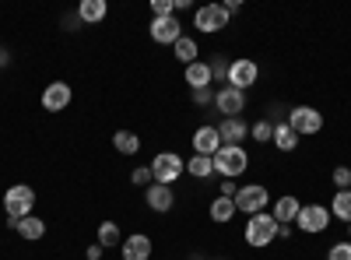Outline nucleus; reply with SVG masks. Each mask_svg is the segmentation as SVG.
Segmentation results:
<instances>
[{
  "mask_svg": "<svg viewBox=\"0 0 351 260\" xmlns=\"http://www.w3.org/2000/svg\"><path fill=\"white\" fill-rule=\"evenodd\" d=\"M211 162H215V172H221L225 180H236V176H243V172H246L250 155H246L243 144H221Z\"/></svg>",
  "mask_w": 351,
  "mask_h": 260,
  "instance_id": "obj_1",
  "label": "nucleus"
},
{
  "mask_svg": "<svg viewBox=\"0 0 351 260\" xmlns=\"http://www.w3.org/2000/svg\"><path fill=\"white\" fill-rule=\"evenodd\" d=\"M4 211H8L11 222L28 218V215L36 211V190L28 187V183H14V187H8V193H4Z\"/></svg>",
  "mask_w": 351,
  "mask_h": 260,
  "instance_id": "obj_2",
  "label": "nucleus"
},
{
  "mask_svg": "<svg viewBox=\"0 0 351 260\" xmlns=\"http://www.w3.org/2000/svg\"><path fill=\"white\" fill-rule=\"evenodd\" d=\"M243 236H246V243H250L253 250H263L267 243H274V239H278V222H274V215H267V211L250 215Z\"/></svg>",
  "mask_w": 351,
  "mask_h": 260,
  "instance_id": "obj_3",
  "label": "nucleus"
},
{
  "mask_svg": "<svg viewBox=\"0 0 351 260\" xmlns=\"http://www.w3.org/2000/svg\"><path fill=\"white\" fill-rule=\"evenodd\" d=\"M183 172H186V162L176 155V152H158L152 158V180L162 183V187H172L176 180L183 176Z\"/></svg>",
  "mask_w": 351,
  "mask_h": 260,
  "instance_id": "obj_4",
  "label": "nucleus"
},
{
  "mask_svg": "<svg viewBox=\"0 0 351 260\" xmlns=\"http://www.w3.org/2000/svg\"><path fill=\"white\" fill-rule=\"evenodd\" d=\"M288 127L295 130L299 137L302 134H319V130H324V113L313 109V106H295L288 113Z\"/></svg>",
  "mask_w": 351,
  "mask_h": 260,
  "instance_id": "obj_5",
  "label": "nucleus"
},
{
  "mask_svg": "<svg viewBox=\"0 0 351 260\" xmlns=\"http://www.w3.org/2000/svg\"><path fill=\"white\" fill-rule=\"evenodd\" d=\"M193 25L200 28L204 36L221 32V28L228 25V11H225V4H204V8H197V11H193Z\"/></svg>",
  "mask_w": 351,
  "mask_h": 260,
  "instance_id": "obj_6",
  "label": "nucleus"
},
{
  "mask_svg": "<svg viewBox=\"0 0 351 260\" xmlns=\"http://www.w3.org/2000/svg\"><path fill=\"white\" fill-rule=\"evenodd\" d=\"M267 200H271L267 187L246 183V187H239V193H236V211H243V215H260L263 208H267Z\"/></svg>",
  "mask_w": 351,
  "mask_h": 260,
  "instance_id": "obj_7",
  "label": "nucleus"
},
{
  "mask_svg": "<svg viewBox=\"0 0 351 260\" xmlns=\"http://www.w3.org/2000/svg\"><path fill=\"white\" fill-rule=\"evenodd\" d=\"M295 225L302 228V233H309V236L327 233V225H330V208H324V204H302Z\"/></svg>",
  "mask_w": 351,
  "mask_h": 260,
  "instance_id": "obj_8",
  "label": "nucleus"
},
{
  "mask_svg": "<svg viewBox=\"0 0 351 260\" xmlns=\"http://www.w3.org/2000/svg\"><path fill=\"white\" fill-rule=\"evenodd\" d=\"M256 78H260V67L250 60V56H239V60H232L228 64V88H239V92H246V88H253L256 84Z\"/></svg>",
  "mask_w": 351,
  "mask_h": 260,
  "instance_id": "obj_9",
  "label": "nucleus"
},
{
  "mask_svg": "<svg viewBox=\"0 0 351 260\" xmlns=\"http://www.w3.org/2000/svg\"><path fill=\"white\" fill-rule=\"evenodd\" d=\"M152 39L158 43V46H176L183 39V25H180V18L176 14H169V18H152Z\"/></svg>",
  "mask_w": 351,
  "mask_h": 260,
  "instance_id": "obj_10",
  "label": "nucleus"
},
{
  "mask_svg": "<svg viewBox=\"0 0 351 260\" xmlns=\"http://www.w3.org/2000/svg\"><path fill=\"white\" fill-rule=\"evenodd\" d=\"M71 99H74V92H71L67 81H49L46 92H43V109L46 113H64L71 106Z\"/></svg>",
  "mask_w": 351,
  "mask_h": 260,
  "instance_id": "obj_11",
  "label": "nucleus"
},
{
  "mask_svg": "<svg viewBox=\"0 0 351 260\" xmlns=\"http://www.w3.org/2000/svg\"><path fill=\"white\" fill-rule=\"evenodd\" d=\"M215 106H218V113H225V120L228 117H239V113L246 109V92H239V88H225L221 92H215Z\"/></svg>",
  "mask_w": 351,
  "mask_h": 260,
  "instance_id": "obj_12",
  "label": "nucleus"
},
{
  "mask_svg": "<svg viewBox=\"0 0 351 260\" xmlns=\"http://www.w3.org/2000/svg\"><path fill=\"white\" fill-rule=\"evenodd\" d=\"M120 253H123V260H152V239L144 233H134L120 243Z\"/></svg>",
  "mask_w": 351,
  "mask_h": 260,
  "instance_id": "obj_13",
  "label": "nucleus"
},
{
  "mask_svg": "<svg viewBox=\"0 0 351 260\" xmlns=\"http://www.w3.org/2000/svg\"><path fill=\"white\" fill-rule=\"evenodd\" d=\"M218 148H221L218 127H197V130H193V152H197V155L215 158V152H218Z\"/></svg>",
  "mask_w": 351,
  "mask_h": 260,
  "instance_id": "obj_14",
  "label": "nucleus"
},
{
  "mask_svg": "<svg viewBox=\"0 0 351 260\" xmlns=\"http://www.w3.org/2000/svg\"><path fill=\"white\" fill-rule=\"evenodd\" d=\"M144 200H148V208H152V211L165 215V211H172V204H176V193H172V187L152 183L148 190H144Z\"/></svg>",
  "mask_w": 351,
  "mask_h": 260,
  "instance_id": "obj_15",
  "label": "nucleus"
},
{
  "mask_svg": "<svg viewBox=\"0 0 351 260\" xmlns=\"http://www.w3.org/2000/svg\"><path fill=\"white\" fill-rule=\"evenodd\" d=\"M246 134H250V123H246L243 117H228V120L218 123L221 144H239V141H246Z\"/></svg>",
  "mask_w": 351,
  "mask_h": 260,
  "instance_id": "obj_16",
  "label": "nucleus"
},
{
  "mask_svg": "<svg viewBox=\"0 0 351 260\" xmlns=\"http://www.w3.org/2000/svg\"><path fill=\"white\" fill-rule=\"evenodd\" d=\"M299 197H291V193H285V197H278V204H274V222L278 225H295V218H299Z\"/></svg>",
  "mask_w": 351,
  "mask_h": 260,
  "instance_id": "obj_17",
  "label": "nucleus"
},
{
  "mask_svg": "<svg viewBox=\"0 0 351 260\" xmlns=\"http://www.w3.org/2000/svg\"><path fill=\"white\" fill-rule=\"evenodd\" d=\"M14 233H18L21 239H28V243H36V239L46 236V222H43L39 215H28V218L14 222Z\"/></svg>",
  "mask_w": 351,
  "mask_h": 260,
  "instance_id": "obj_18",
  "label": "nucleus"
},
{
  "mask_svg": "<svg viewBox=\"0 0 351 260\" xmlns=\"http://www.w3.org/2000/svg\"><path fill=\"white\" fill-rule=\"evenodd\" d=\"M106 14H109L106 0H81V8H77V18H81L84 25H99Z\"/></svg>",
  "mask_w": 351,
  "mask_h": 260,
  "instance_id": "obj_19",
  "label": "nucleus"
},
{
  "mask_svg": "<svg viewBox=\"0 0 351 260\" xmlns=\"http://www.w3.org/2000/svg\"><path fill=\"white\" fill-rule=\"evenodd\" d=\"M211 67L208 64H204V60H197V64H190L186 67V84H190V88L197 92V88H211Z\"/></svg>",
  "mask_w": 351,
  "mask_h": 260,
  "instance_id": "obj_20",
  "label": "nucleus"
},
{
  "mask_svg": "<svg viewBox=\"0 0 351 260\" xmlns=\"http://www.w3.org/2000/svg\"><path fill=\"white\" fill-rule=\"evenodd\" d=\"M208 215H211V222H218V225L232 222V218H236V200H232V197H215L211 208H208Z\"/></svg>",
  "mask_w": 351,
  "mask_h": 260,
  "instance_id": "obj_21",
  "label": "nucleus"
},
{
  "mask_svg": "<svg viewBox=\"0 0 351 260\" xmlns=\"http://www.w3.org/2000/svg\"><path fill=\"white\" fill-rule=\"evenodd\" d=\"M112 148L120 152V155H137L141 152V137L134 130H116L112 134Z\"/></svg>",
  "mask_w": 351,
  "mask_h": 260,
  "instance_id": "obj_22",
  "label": "nucleus"
},
{
  "mask_svg": "<svg viewBox=\"0 0 351 260\" xmlns=\"http://www.w3.org/2000/svg\"><path fill=\"white\" fill-rule=\"evenodd\" d=\"M271 141L278 144L281 152H295V148H299V134L291 130L288 123H274V137H271Z\"/></svg>",
  "mask_w": 351,
  "mask_h": 260,
  "instance_id": "obj_23",
  "label": "nucleus"
},
{
  "mask_svg": "<svg viewBox=\"0 0 351 260\" xmlns=\"http://www.w3.org/2000/svg\"><path fill=\"white\" fill-rule=\"evenodd\" d=\"M330 215L341 222H351V190H337L330 200Z\"/></svg>",
  "mask_w": 351,
  "mask_h": 260,
  "instance_id": "obj_24",
  "label": "nucleus"
},
{
  "mask_svg": "<svg viewBox=\"0 0 351 260\" xmlns=\"http://www.w3.org/2000/svg\"><path fill=\"white\" fill-rule=\"evenodd\" d=\"M120 243H123L120 225H116V222H102V225H99V246L109 250V246H120Z\"/></svg>",
  "mask_w": 351,
  "mask_h": 260,
  "instance_id": "obj_25",
  "label": "nucleus"
},
{
  "mask_svg": "<svg viewBox=\"0 0 351 260\" xmlns=\"http://www.w3.org/2000/svg\"><path fill=\"white\" fill-rule=\"evenodd\" d=\"M186 172H190V176H197V180H208L211 172H215V162H211L208 155H193V158L186 162Z\"/></svg>",
  "mask_w": 351,
  "mask_h": 260,
  "instance_id": "obj_26",
  "label": "nucleus"
},
{
  "mask_svg": "<svg viewBox=\"0 0 351 260\" xmlns=\"http://www.w3.org/2000/svg\"><path fill=\"white\" fill-rule=\"evenodd\" d=\"M197 56H200V53H197V43H193V39L183 36L180 43H176V60H180V64L190 67V64H197Z\"/></svg>",
  "mask_w": 351,
  "mask_h": 260,
  "instance_id": "obj_27",
  "label": "nucleus"
},
{
  "mask_svg": "<svg viewBox=\"0 0 351 260\" xmlns=\"http://www.w3.org/2000/svg\"><path fill=\"white\" fill-rule=\"evenodd\" d=\"M208 67H211V78L215 81H228V56H211V60H208Z\"/></svg>",
  "mask_w": 351,
  "mask_h": 260,
  "instance_id": "obj_28",
  "label": "nucleus"
},
{
  "mask_svg": "<svg viewBox=\"0 0 351 260\" xmlns=\"http://www.w3.org/2000/svg\"><path fill=\"white\" fill-rule=\"evenodd\" d=\"M250 134H253V141H271V137H274V123H271V120H256V123L250 127Z\"/></svg>",
  "mask_w": 351,
  "mask_h": 260,
  "instance_id": "obj_29",
  "label": "nucleus"
},
{
  "mask_svg": "<svg viewBox=\"0 0 351 260\" xmlns=\"http://www.w3.org/2000/svg\"><path fill=\"white\" fill-rule=\"evenodd\" d=\"M130 183L134 187H152V165H137L130 172Z\"/></svg>",
  "mask_w": 351,
  "mask_h": 260,
  "instance_id": "obj_30",
  "label": "nucleus"
},
{
  "mask_svg": "<svg viewBox=\"0 0 351 260\" xmlns=\"http://www.w3.org/2000/svg\"><path fill=\"white\" fill-rule=\"evenodd\" d=\"M152 14H155V18L176 14V0H152Z\"/></svg>",
  "mask_w": 351,
  "mask_h": 260,
  "instance_id": "obj_31",
  "label": "nucleus"
},
{
  "mask_svg": "<svg viewBox=\"0 0 351 260\" xmlns=\"http://www.w3.org/2000/svg\"><path fill=\"white\" fill-rule=\"evenodd\" d=\"M334 187L337 190H351V169L348 165H337L334 169Z\"/></svg>",
  "mask_w": 351,
  "mask_h": 260,
  "instance_id": "obj_32",
  "label": "nucleus"
},
{
  "mask_svg": "<svg viewBox=\"0 0 351 260\" xmlns=\"http://www.w3.org/2000/svg\"><path fill=\"white\" fill-rule=\"evenodd\" d=\"M327 260H351V243H334Z\"/></svg>",
  "mask_w": 351,
  "mask_h": 260,
  "instance_id": "obj_33",
  "label": "nucleus"
},
{
  "mask_svg": "<svg viewBox=\"0 0 351 260\" xmlns=\"http://www.w3.org/2000/svg\"><path fill=\"white\" fill-rule=\"evenodd\" d=\"M193 102H197V106H211V102H215V92H211V88H197V92H193Z\"/></svg>",
  "mask_w": 351,
  "mask_h": 260,
  "instance_id": "obj_34",
  "label": "nucleus"
},
{
  "mask_svg": "<svg viewBox=\"0 0 351 260\" xmlns=\"http://www.w3.org/2000/svg\"><path fill=\"white\" fill-rule=\"evenodd\" d=\"M236 193H239L236 180H225V183H221V197H232V200H236Z\"/></svg>",
  "mask_w": 351,
  "mask_h": 260,
  "instance_id": "obj_35",
  "label": "nucleus"
},
{
  "mask_svg": "<svg viewBox=\"0 0 351 260\" xmlns=\"http://www.w3.org/2000/svg\"><path fill=\"white\" fill-rule=\"evenodd\" d=\"M102 253H106V250H102L99 243H92V246L84 250V257H88V260H102Z\"/></svg>",
  "mask_w": 351,
  "mask_h": 260,
  "instance_id": "obj_36",
  "label": "nucleus"
},
{
  "mask_svg": "<svg viewBox=\"0 0 351 260\" xmlns=\"http://www.w3.org/2000/svg\"><path fill=\"white\" fill-rule=\"evenodd\" d=\"M64 25H67V28H71V32H74V28H81L84 21H81V18H77V11H74V14H67V18H64Z\"/></svg>",
  "mask_w": 351,
  "mask_h": 260,
  "instance_id": "obj_37",
  "label": "nucleus"
},
{
  "mask_svg": "<svg viewBox=\"0 0 351 260\" xmlns=\"http://www.w3.org/2000/svg\"><path fill=\"white\" fill-rule=\"evenodd\" d=\"M225 11H228V18H232V14L243 11V4H239V0H225Z\"/></svg>",
  "mask_w": 351,
  "mask_h": 260,
  "instance_id": "obj_38",
  "label": "nucleus"
},
{
  "mask_svg": "<svg viewBox=\"0 0 351 260\" xmlns=\"http://www.w3.org/2000/svg\"><path fill=\"white\" fill-rule=\"evenodd\" d=\"M8 64H11V56H8V49H4V46H0V67H8Z\"/></svg>",
  "mask_w": 351,
  "mask_h": 260,
  "instance_id": "obj_39",
  "label": "nucleus"
},
{
  "mask_svg": "<svg viewBox=\"0 0 351 260\" xmlns=\"http://www.w3.org/2000/svg\"><path fill=\"white\" fill-rule=\"evenodd\" d=\"M348 236H351V222H348ZM348 243H351V239H348Z\"/></svg>",
  "mask_w": 351,
  "mask_h": 260,
  "instance_id": "obj_40",
  "label": "nucleus"
},
{
  "mask_svg": "<svg viewBox=\"0 0 351 260\" xmlns=\"http://www.w3.org/2000/svg\"><path fill=\"white\" fill-rule=\"evenodd\" d=\"M197 260H200V257H197Z\"/></svg>",
  "mask_w": 351,
  "mask_h": 260,
  "instance_id": "obj_41",
  "label": "nucleus"
}]
</instances>
